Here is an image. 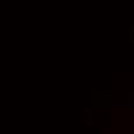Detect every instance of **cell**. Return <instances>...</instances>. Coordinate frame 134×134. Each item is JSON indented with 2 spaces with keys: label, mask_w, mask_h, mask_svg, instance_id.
I'll list each match as a JSON object with an SVG mask.
<instances>
[{
  "label": "cell",
  "mask_w": 134,
  "mask_h": 134,
  "mask_svg": "<svg viewBox=\"0 0 134 134\" xmlns=\"http://www.w3.org/2000/svg\"><path fill=\"white\" fill-rule=\"evenodd\" d=\"M104 134H111V130H109V127H107V130H104Z\"/></svg>",
  "instance_id": "1"
}]
</instances>
